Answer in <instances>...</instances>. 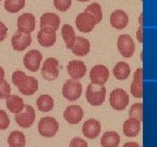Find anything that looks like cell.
I'll return each instance as SVG.
<instances>
[{"label":"cell","mask_w":157,"mask_h":147,"mask_svg":"<svg viewBox=\"0 0 157 147\" xmlns=\"http://www.w3.org/2000/svg\"><path fill=\"white\" fill-rule=\"evenodd\" d=\"M61 35H62V38H63L64 43H66L67 48L71 49L74 44V40H75V37H76L73 27L69 24H64L61 28Z\"/></svg>","instance_id":"cell-28"},{"label":"cell","mask_w":157,"mask_h":147,"mask_svg":"<svg viewBox=\"0 0 157 147\" xmlns=\"http://www.w3.org/2000/svg\"><path fill=\"white\" fill-rule=\"evenodd\" d=\"M43 60V55L39 50L33 49L26 52V55L23 58V63L26 70L31 72H37L40 66V62Z\"/></svg>","instance_id":"cell-8"},{"label":"cell","mask_w":157,"mask_h":147,"mask_svg":"<svg viewBox=\"0 0 157 147\" xmlns=\"http://www.w3.org/2000/svg\"><path fill=\"white\" fill-rule=\"evenodd\" d=\"M128 23H129V17L123 10H115L110 14V24L115 28L122 29L127 26Z\"/></svg>","instance_id":"cell-18"},{"label":"cell","mask_w":157,"mask_h":147,"mask_svg":"<svg viewBox=\"0 0 157 147\" xmlns=\"http://www.w3.org/2000/svg\"><path fill=\"white\" fill-rule=\"evenodd\" d=\"M11 95V87L7 81H3L0 84V99H6Z\"/></svg>","instance_id":"cell-33"},{"label":"cell","mask_w":157,"mask_h":147,"mask_svg":"<svg viewBox=\"0 0 157 147\" xmlns=\"http://www.w3.org/2000/svg\"><path fill=\"white\" fill-rule=\"evenodd\" d=\"M131 73V69L130 66L127 63V62L120 61L118 62L115 66H113V75L117 80L119 81H124L129 77Z\"/></svg>","instance_id":"cell-25"},{"label":"cell","mask_w":157,"mask_h":147,"mask_svg":"<svg viewBox=\"0 0 157 147\" xmlns=\"http://www.w3.org/2000/svg\"><path fill=\"white\" fill-rule=\"evenodd\" d=\"M59 130L58 121L52 117H44L38 122V132L44 137H52Z\"/></svg>","instance_id":"cell-3"},{"label":"cell","mask_w":157,"mask_h":147,"mask_svg":"<svg viewBox=\"0 0 157 147\" xmlns=\"http://www.w3.org/2000/svg\"><path fill=\"white\" fill-rule=\"evenodd\" d=\"M136 39L140 42V44L143 43V26H139V29L136 32Z\"/></svg>","instance_id":"cell-38"},{"label":"cell","mask_w":157,"mask_h":147,"mask_svg":"<svg viewBox=\"0 0 157 147\" xmlns=\"http://www.w3.org/2000/svg\"><path fill=\"white\" fill-rule=\"evenodd\" d=\"M26 76L27 75L23 71H15L14 73L12 74V83L14 84L17 87H19V86L23 83V81L25 80Z\"/></svg>","instance_id":"cell-34"},{"label":"cell","mask_w":157,"mask_h":147,"mask_svg":"<svg viewBox=\"0 0 157 147\" xmlns=\"http://www.w3.org/2000/svg\"><path fill=\"white\" fill-rule=\"evenodd\" d=\"M96 21L91 14L86 12H82L76 17L75 19V25L76 28L82 33H90L94 29L96 26Z\"/></svg>","instance_id":"cell-9"},{"label":"cell","mask_w":157,"mask_h":147,"mask_svg":"<svg viewBox=\"0 0 157 147\" xmlns=\"http://www.w3.org/2000/svg\"><path fill=\"white\" fill-rule=\"evenodd\" d=\"M19 91L25 96H32L38 89V81L33 76H26L23 83L19 86Z\"/></svg>","instance_id":"cell-19"},{"label":"cell","mask_w":157,"mask_h":147,"mask_svg":"<svg viewBox=\"0 0 157 147\" xmlns=\"http://www.w3.org/2000/svg\"><path fill=\"white\" fill-rule=\"evenodd\" d=\"M119 144H120V136L113 131L105 132L101 138V145L103 147H118Z\"/></svg>","instance_id":"cell-24"},{"label":"cell","mask_w":157,"mask_h":147,"mask_svg":"<svg viewBox=\"0 0 157 147\" xmlns=\"http://www.w3.org/2000/svg\"><path fill=\"white\" fill-rule=\"evenodd\" d=\"M54 98L49 95H40L36 100L37 109L42 112H49L54 108Z\"/></svg>","instance_id":"cell-26"},{"label":"cell","mask_w":157,"mask_h":147,"mask_svg":"<svg viewBox=\"0 0 157 147\" xmlns=\"http://www.w3.org/2000/svg\"><path fill=\"white\" fill-rule=\"evenodd\" d=\"M7 34H8V27L6 26L5 23L0 21V42L5 40L6 37H7Z\"/></svg>","instance_id":"cell-37"},{"label":"cell","mask_w":157,"mask_h":147,"mask_svg":"<svg viewBox=\"0 0 157 147\" xmlns=\"http://www.w3.org/2000/svg\"><path fill=\"white\" fill-rule=\"evenodd\" d=\"M118 50L121 54V56L124 58H131L134 54L135 45L132 37L128 34H122L118 37L117 40Z\"/></svg>","instance_id":"cell-6"},{"label":"cell","mask_w":157,"mask_h":147,"mask_svg":"<svg viewBox=\"0 0 157 147\" xmlns=\"http://www.w3.org/2000/svg\"><path fill=\"white\" fill-rule=\"evenodd\" d=\"M60 26V17L52 12H46L40 17V27H49L55 31Z\"/></svg>","instance_id":"cell-22"},{"label":"cell","mask_w":157,"mask_h":147,"mask_svg":"<svg viewBox=\"0 0 157 147\" xmlns=\"http://www.w3.org/2000/svg\"><path fill=\"white\" fill-rule=\"evenodd\" d=\"M35 118L36 115L34 108L29 105H25L23 110L14 115V120L21 127H29L34 123Z\"/></svg>","instance_id":"cell-5"},{"label":"cell","mask_w":157,"mask_h":147,"mask_svg":"<svg viewBox=\"0 0 157 147\" xmlns=\"http://www.w3.org/2000/svg\"><path fill=\"white\" fill-rule=\"evenodd\" d=\"M5 81V70L0 66V84Z\"/></svg>","instance_id":"cell-40"},{"label":"cell","mask_w":157,"mask_h":147,"mask_svg":"<svg viewBox=\"0 0 157 147\" xmlns=\"http://www.w3.org/2000/svg\"><path fill=\"white\" fill-rule=\"evenodd\" d=\"M82 94V84L78 80L70 78L62 86V96L67 100L75 101L78 100Z\"/></svg>","instance_id":"cell-2"},{"label":"cell","mask_w":157,"mask_h":147,"mask_svg":"<svg viewBox=\"0 0 157 147\" xmlns=\"http://www.w3.org/2000/svg\"><path fill=\"white\" fill-rule=\"evenodd\" d=\"M122 147H141V146L135 142H128V143H125Z\"/></svg>","instance_id":"cell-39"},{"label":"cell","mask_w":157,"mask_h":147,"mask_svg":"<svg viewBox=\"0 0 157 147\" xmlns=\"http://www.w3.org/2000/svg\"><path fill=\"white\" fill-rule=\"evenodd\" d=\"M84 12L88 13V14H91L92 17L95 19L96 23H99L103 19V11H101V7L99 3L97 2H94L92 5L87 6L85 10H84Z\"/></svg>","instance_id":"cell-30"},{"label":"cell","mask_w":157,"mask_h":147,"mask_svg":"<svg viewBox=\"0 0 157 147\" xmlns=\"http://www.w3.org/2000/svg\"><path fill=\"white\" fill-rule=\"evenodd\" d=\"M31 44H32V36H31V34H27V33L17 31L11 38L12 48L17 51H24Z\"/></svg>","instance_id":"cell-11"},{"label":"cell","mask_w":157,"mask_h":147,"mask_svg":"<svg viewBox=\"0 0 157 147\" xmlns=\"http://www.w3.org/2000/svg\"><path fill=\"white\" fill-rule=\"evenodd\" d=\"M90 42L87 39L84 38V37H75V40H74V44L72 46L71 50L75 56L78 57H84L90 52Z\"/></svg>","instance_id":"cell-20"},{"label":"cell","mask_w":157,"mask_h":147,"mask_svg":"<svg viewBox=\"0 0 157 147\" xmlns=\"http://www.w3.org/2000/svg\"><path fill=\"white\" fill-rule=\"evenodd\" d=\"M109 104L115 110H123L129 104V96L122 88H116L110 93Z\"/></svg>","instance_id":"cell-4"},{"label":"cell","mask_w":157,"mask_h":147,"mask_svg":"<svg viewBox=\"0 0 157 147\" xmlns=\"http://www.w3.org/2000/svg\"><path fill=\"white\" fill-rule=\"evenodd\" d=\"M78 1H81V2H85V1H88V0H78Z\"/></svg>","instance_id":"cell-42"},{"label":"cell","mask_w":157,"mask_h":147,"mask_svg":"<svg viewBox=\"0 0 157 147\" xmlns=\"http://www.w3.org/2000/svg\"><path fill=\"white\" fill-rule=\"evenodd\" d=\"M83 109L78 105H71L63 111V118L70 124H78L83 119Z\"/></svg>","instance_id":"cell-14"},{"label":"cell","mask_w":157,"mask_h":147,"mask_svg":"<svg viewBox=\"0 0 157 147\" xmlns=\"http://www.w3.org/2000/svg\"><path fill=\"white\" fill-rule=\"evenodd\" d=\"M141 131V121L134 118H129L123 123V134L128 137L136 136Z\"/></svg>","instance_id":"cell-21"},{"label":"cell","mask_w":157,"mask_h":147,"mask_svg":"<svg viewBox=\"0 0 157 147\" xmlns=\"http://www.w3.org/2000/svg\"><path fill=\"white\" fill-rule=\"evenodd\" d=\"M72 5V0H54V6L58 11L66 12L67 10L70 9Z\"/></svg>","instance_id":"cell-32"},{"label":"cell","mask_w":157,"mask_h":147,"mask_svg":"<svg viewBox=\"0 0 157 147\" xmlns=\"http://www.w3.org/2000/svg\"><path fill=\"white\" fill-rule=\"evenodd\" d=\"M25 0H5V9L10 13H17L24 8Z\"/></svg>","instance_id":"cell-29"},{"label":"cell","mask_w":157,"mask_h":147,"mask_svg":"<svg viewBox=\"0 0 157 147\" xmlns=\"http://www.w3.org/2000/svg\"><path fill=\"white\" fill-rule=\"evenodd\" d=\"M86 100L92 106H101L105 101L106 88L103 85L97 84H88L85 93Z\"/></svg>","instance_id":"cell-1"},{"label":"cell","mask_w":157,"mask_h":147,"mask_svg":"<svg viewBox=\"0 0 157 147\" xmlns=\"http://www.w3.org/2000/svg\"><path fill=\"white\" fill-rule=\"evenodd\" d=\"M67 70H68L69 75L71 76V78L74 80H80L82 78L86 73V66L84 62L78 61V60H72L68 63L67 66Z\"/></svg>","instance_id":"cell-16"},{"label":"cell","mask_w":157,"mask_h":147,"mask_svg":"<svg viewBox=\"0 0 157 147\" xmlns=\"http://www.w3.org/2000/svg\"><path fill=\"white\" fill-rule=\"evenodd\" d=\"M101 123L96 119H90L86 122H84L83 126H82V132H83L84 136L87 138H95L98 136V134L101 133Z\"/></svg>","instance_id":"cell-17"},{"label":"cell","mask_w":157,"mask_h":147,"mask_svg":"<svg viewBox=\"0 0 157 147\" xmlns=\"http://www.w3.org/2000/svg\"><path fill=\"white\" fill-rule=\"evenodd\" d=\"M131 94L135 98H143V69L139 68L133 74V82L131 84Z\"/></svg>","instance_id":"cell-15"},{"label":"cell","mask_w":157,"mask_h":147,"mask_svg":"<svg viewBox=\"0 0 157 147\" xmlns=\"http://www.w3.org/2000/svg\"><path fill=\"white\" fill-rule=\"evenodd\" d=\"M57 39L56 31L49 27H40L38 34H37V40L39 45L43 47H52L55 45Z\"/></svg>","instance_id":"cell-13"},{"label":"cell","mask_w":157,"mask_h":147,"mask_svg":"<svg viewBox=\"0 0 157 147\" xmlns=\"http://www.w3.org/2000/svg\"><path fill=\"white\" fill-rule=\"evenodd\" d=\"M139 23H140V26H143V13H141L139 17Z\"/></svg>","instance_id":"cell-41"},{"label":"cell","mask_w":157,"mask_h":147,"mask_svg":"<svg viewBox=\"0 0 157 147\" xmlns=\"http://www.w3.org/2000/svg\"><path fill=\"white\" fill-rule=\"evenodd\" d=\"M10 125V119L5 110L0 109V130H6Z\"/></svg>","instance_id":"cell-35"},{"label":"cell","mask_w":157,"mask_h":147,"mask_svg":"<svg viewBox=\"0 0 157 147\" xmlns=\"http://www.w3.org/2000/svg\"><path fill=\"white\" fill-rule=\"evenodd\" d=\"M141 1H142V0H141Z\"/></svg>","instance_id":"cell-43"},{"label":"cell","mask_w":157,"mask_h":147,"mask_svg":"<svg viewBox=\"0 0 157 147\" xmlns=\"http://www.w3.org/2000/svg\"><path fill=\"white\" fill-rule=\"evenodd\" d=\"M59 75V61L56 58H47L42 66V76L47 81H54Z\"/></svg>","instance_id":"cell-7"},{"label":"cell","mask_w":157,"mask_h":147,"mask_svg":"<svg viewBox=\"0 0 157 147\" xmlns=\"http://www.w3.org/2000/svg\"><path fill=\"white\" fill-rule=\"evenodd\" d=\"M17 31H19V32L31 34L35 29V26H36L35 17L32 13H23V14L20 15L19 19H17Z\"/></svg>","instance_id":"cell-12"},{"label":"cell","mask_w":157,"mask_h":147,"mask_svg":"<svg viewBox=\"0 0 157 147\" xmlns=\"http://www.w3.org/2000/svg\"><path fill=\"white\" fill-rule=\"evenodd\" d=\"M129 117L137 119L139 121L142 122L143 120V104L142 103H136L132 105V107L129 110Z\"/></svg>","instance_id":"cell-31"},{"label":"cell","mask_w":157,"mask_h":147,"mask_svg":"<svg viewBox=\"0 0 157 147\" xmlns=\"http://www.w3.org/2000/svg\"><path fill=\"white\" fill-rule=\"evenodd\" d=\"M8 144L10 147H24L26 144L25 135L21 131H13L9 134Z\"/></svg>","instance_id":"cell-27"},{"label":"cell","mask_w":157,"mask_h":147,"mask_svg":"<svg viewBox=\"0 0 157 147\" xmlns=\"http://www.w3.org/2000/svg\"><path fill=\"white\" fill-rule=\"evenodd\" d=\"M6 105H7V108L9 109L10 112L17 115V113L21 112L23 110L25 104L20 96L10 95L8 98H6Z\"/></svg>","instance_id":"cell-23"},{"label":"cell","mask_w":157,"mask_h":147,"mask_svg":"<svg viewBox=\"0 0 157 147\" xmlns=\"http://www.w3.org/2000/svg\"><path fill=\"white\" fill-rule=\"evenodd\" d=\"M70 147H88L87 142L80 137H74L70 142Z\"/></svg>","instance_id":"cell-36"},{"label":"cell","mask_w":157,"mask_h":147,"mask_svg":"<svg viewBox=\"0 0 157 147\" xmlns=\"http://www.w3.org/2000/svg\"><path fill=\"white\" fill-rule=\"evenodd\" d=\"M90 78L93 84L104 85L109 78V70L107 69V66L103 64L94 66L90 72Z\"/></svg>","instance_id":"cell-10"}]
</instances>
